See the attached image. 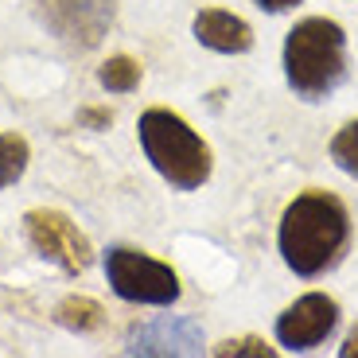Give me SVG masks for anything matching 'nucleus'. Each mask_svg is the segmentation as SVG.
<instances>
[{"mask_svg":"<svg viewBox=\"0 0 358 358\" xmlns=\"http://www.w3.org/2000/svg\"><path fill=\"white\" fill-rule=\"evenodd\" d=\"M350 218L347 206L331 191H304L288 203L280 218V257L296 277H320L323 268H331L339 253L347 250Z\"/></svg>","mask_w":358,"mask_h":358,"instance_id":"1","label":"nucleus"},{"mask_svg":"<svg viewBox=\"0 0 358 358\" xmlns=\"http://www.w3.org/2000/svg\"><path fill=\"white\" fill-rule=\"evenodd\" d=\"M347 71V36L335 20H300L285 39V78L300 98H327Z\"/></svg>","mask_w":358,"mask_h":358,"instance_id":"2","label":"nucleus"},{"mask_svg":"<svg viewBox=\"0 0 358 358\" xmlns=\"http://www.w3.org/2000/svg\"><path fill=\"white\" fill-rule=\"evenodd\" d=\"M144 156L179 191H195L210 179V148L195 129L171 109H144L136 121Z\"/></svg>","mask_w":358,"mask_h":358,"instance_id":"3","label":"nucleus"},{"mask_svg":"<svg viewBox=\"0 0 358 358\" xmlns=\"http://www.w3.org/2000/svg\"><path fill=\"white\" fill-rule=\"evenodd\" d=\"M106 277L109 288L129 304H176L179 300L176 268L129 245H113L106 253Z\"/></svg>","mask_w":358,"mask_h":358,"instance_id":"4","label":"nucleus"},{"mask_svg":"<svg viewBox=\"0 0 358 358\" xmlns=\"http://www.w3.org/2000/svg\"><path fill=\"white\" fill-rule=\"evenodd\" d=\"M31 12L59 43L74 51H94L117 20L113 0H31Z\"/></svg>","mask_w":358,"mask_h":358,"instance_id":"5","label":"nucleus"},{"mask_svg":"<svg viewBox=\"0 0 358 358\" xmlns=\"http://www.w3.org/2000/svg\"><path fill=\"white\" fill-rule=\"evenodd\" d=\"M24 234H27V242L36 245L39 257L55 261V265L63 268V273H71V277L86 273L90 261H94L90 238L63 215V210H27Z\"/></svg>","mask_w":358,"mask_h":358,"instance_id":"6","label":"nucleus"},{"mask_svg":"<svg viewBox=\"0 0 358 358\" xmlns=\"http://www.w3.org/2000/svg\"><path fill=\"white\" fill-rule=\"evenodd\" d=\"M335 323H339V304L327 292H308L280 312L277 339L288 350H312L335 331Z\"/></svg>","mask_w":358,"mask_h":358,"instance_id":"7","label":"nucleus"},{"mask_svg":"<svg viewBox=\"0 0 358 358\" xmlns=\"http://www.w3.org/2000/svg\"><path fill=\"white\" fill-rule=\"evenodd\" d=\"M203 350V327L191 315H160L129 335L125 355H199Z\"/></svg>","mask_w":358,"mask_h":358,"instance_id":"8","label":"nucleus"},{"mask_svg":"<svg viewBox=\"0 0 358 358\" xmlns=\"http://www.w3.org/2000/svg\"><path fill=\"white\" fill-rule=\"evenodd\" d=\"M195 39L218 55H242L253 47V31L242 16L226 8H203L195 16Z\"/></svg>","mask_w":358,"mask_h":358,"instance_id":"9","label":"nucleus"},{"mask_svg":"<svg viewBox=\"0 0 358 358\" xmlns=\"http://www.w3.org/2000/svg\"><path fill=\"white\" fill-rule=\"evenodd\" d=\"M55 315H59V323H63V327H71V331H78V335L98 331L101 320H106L101 304H98V300H90V296H66Z\"/></svg>","mask_w":358,"mask_h":358,"instance_id":"10","label":"nucleus"},{"mask_svg":"<svg viewBox=\"0 0 358 358\" xmlns=\"http://www.w3.org/2000/svg\"><path fill=\"white\" fill-rule=\"evenodd\" d=\"M98 82L109 90V94H133L141 86V63L129 59V55H113L109 63H101Z\"/></svg>","mask_w":358,"mask_h":358,"instance_id":"11","label":"nucleus"},{"mask_svg":"<svg viewBox=\"0 0 358 358\" xmlns=\"http://www.w3.org/2000/svg\"><path fill=\"white\" fill-rule=\"evenodd\" d=\"M27 160H31V152H27V141H24V136L0 133V187L16 183V179L27 171Z\"/></svg>","mask_w":358,"mask_h":358,"instance_id":"12","label":"nucleus"},{"mask_svg":"<svg viewBox=\"0 0 358 358\" xmlns=\"http://www.w3.org/2000/svg\"><path fill=\"white\" fill-rule=\"evenodd\" d=\"M331 160L339 164L347 176L358 179V121H347V125L331 136Z\"/></svg>","mask_w":358,"mask_h":358,"instance_id":"13","label":"nucleus"},{"mask_svg":"<svg viewBox=\"0 0 358 358\" xmlns=\"http://www.w3.org/2000/svg\"><path fill=\"white\" fill-rule=\"evenodd\" d=\"M218 358H230V355H250V358H268L273 355V347H265L261 339H226L215 347Z\"/></svg>","mask_w":358,"mask_h":358,"instance_id":"14","label":"nucleus"},{"mask_svg":"<svg viewBox=\"0 0 358 358\" xmlns=\"http://www.w3.org/2000/svg\"><path fill=\"white\" fill-rule=\"evenodd\" d=\"M109 121H113L109 109H82V125H90V129H106Z\"/></svg>","mask_w":358,"mask_h":358,"instance_id":"15","label":"nucleus"},{"mask_svg":"<svg viewBox=\"0 0 358 358\" xmlns=\"http://www.w3.org/2000/svg\"><path fill=\"white\" fill-rule=\"evenodd\" d=\"M292 4H300V0H257V8L265 12H288Z\"/></svg>","mask_w":358,"mask_h":358,"instance_id":"16","label":"nucleus"},{"mask_svg":"<svg viewBox=\"0 0 358 358\" xmlns=\"http://www.w3.org/2000/svg\"><path fill=\"white\" fill-rule=\"evenodd\" d=\"M339 355H343V358H355V355H358V323H355V331L347 335V343H343Z\"/></svg>","mask_w":358,"mask_h":358,"instance_id":"17","label":"nucleus"}]
</instances>
